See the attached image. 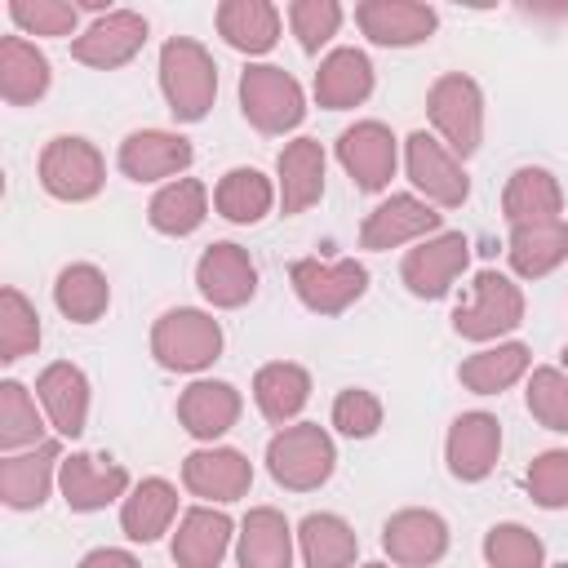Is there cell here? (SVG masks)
I'll list each match as a JSON object with an SVG mask.
<instances>
[{"instance_id":"obj_1","label":"cell","mask_w":568,"mask_h":568,"mask_svg":"<svg viewBox=\"0 0 568 568\" xmlns=\"http://www.w3.org/2000/svg\"><path fill=\"white\" fill-rule=\"evenodd\" d=\"M160 89H164V102H169L173 120H182V124L204 120L213 98H217V62H213V53L191 36H173L160 49Z\"/></svg>"},{"instance_id":"obj_2","label":"cell","mask_w":568,"mask_h":568,"mask_svg":"<svg viewBox=\"0 0 568 568\" xmlns=\"http://www.w3.org/2000/svg\"><path fill=\"white\" fill-rule=\"evenodd\" d=\"M333 462H337V448L328 439L324 426L315 422H297V426H284L271 444H266V470L280 488L288 493H311L320 488L328 475H333Z\"/></svg>"},{"instance_id":"obj_3","label":"cell","mask_w":568,"mask_h":568,"mask_svg":"<svg viewBox=\"0 0 568 568\" xmlns=\"http://www.w3.org/2000/svg\"><path fill=\"white\" fill-rule=\"evenodd\" d=\"M151 355L173 373H200L222 355V324L195 306L164 311L151 328Z\"/></svg>"},{"instance_id":"obj_4","label":"cell","mask_w":568,"mask_h":568,"mask_svg":"<svg viewBox=\"0 0 568 568\" xmlns=\"http://www.w3.org/2000/svg\"><path fill=\"white\" fill-rule=\"evenodd\" d=\"M426 111H430V124L439 129V138L448 142V151L457 160L475 155L479 151V138H484V93L470 75L462 71H448L430 84L426 93Z\"/></svg>"},{"instance_id":"obj_5","label":"cell","mask_w":568,"mask_h":568,"mask_svg":"<svg viewBox=\"0 0 568 568\" xmlns=\"http://www.w3.org/2000/svg\"><path fill=\"white\" fill-rule=\"evenodd\" d=\"M240 111L257 133H288L306 115L302 84L284 67H244L240 75Z\"/></svg>"},{"instance_id":"obj_6","label":"cell","mask_w":568,"mask_h":568,"mask_svg":"<svg viewBox=\"0 0 568 568\" xmlns=\"http://www.w3.org/2000/svg\"><path fill=\"white\" fill-rule=\"evenodd\" d=\"M102 182H106V164H102V151L89 138L62 133L40 151V186L53 200L84 204L102 191Z\"/></svg>"},{"instance_id":"obj_7","label":"cell","mask_w":568,"mask_h":568,"mask_svg":"<svg viewBox=\"0 0 568 568\" xmlns=\"http://www.w3.org/2000/svg\"><path fill=\"white\" fill-rule=\"evenodd\" d=\"M519 324H524V293L501 271H479L470 280L466 306H457V315H453V328L470 342H493Z\"/></svg>"},{"instance_id":"obj_8","label":"cell","mask_w":568,"mask_h":568,"mask_svg":"<svg viewBox=\"0 0 568 568\" xmlns=\"http://www.w3.org/2000/svg\"><path fill=\"white\" fill-rule=\"evenodd\" d=\"M288 280H293V293L302 297V306L315 311V315H342L368 288V271L355 257H342V262L297 257L288 266Z\"/></svg>"},{"instance_id":"obj_9","label":"cell","mask_w":568,"mask_h":568,"mask_svg":"<svg viewBox=\"0 0 568 568\" xmlns=\"http://www.w3.org/2000/svg\"><path fill=\"white\" fill-rule=\"evenodd\" d=\"M404 164H408L413 186H417L430 204H439V209H457V204H466V195H470V178H466L462 160H457L439 138H430L426 129L408 133V142H404Z\"/></svg>"},{"instance_id":"obj_10","label":"cell","mask_w":568,"mask_h":568,"mask_svg":"<svg viewBox=\"0 0 568 568\" xmlns=\"http://www.w3.org/2000/svg\"><path fill=\"white\" fill-rule=\"evenodd\" d=\"M142 44H146V18L133 9H106L71 40V58L84 67L111 71V67L133 62L142 53Z\"/></svg>"},{"instance_id":"obj_11","label":"cell","mask_w":568,"mask_h":568,"mask_svg":"<svg viewBox=\"0 0 568 568\" xmlns=\"http://www.w3.org/2000/svg\"><path fill=\"white\" fill-rule=\"evenodd\" d=\"M466 262H470V240L462 231H439V235H430V240H422L417 248L404 253L399 275H404L413 297L435 302L453 288V280L466 271Z\"/></svg>"},{"instance_id":"obj_12","label":"cell","mask_w":568,"mask_h":568,"mask_svg":"<svg viewBox=\"0 0 568 568\" xmlns=\"http://www.w3.org/2000/svg\"><path fill=\"white\" fill-rule=\"evenodd\" d=\"M58 488L75 515H93L129 493V470L102 453H71L58 466Z\"/></svg>"},{"instance_id":"obj_13","label":"cell","mask_w":568,"mask_h":568,"mask_svg":"<svg viewBox=\"0 0 568 568\" xmlns=\"http://www.w3.org/2000/svg\"><path fill=\"white\" fill-rule=\"evenodd\" d=\"M195 284H200L204 302H213L222 311H235V306H244L257 293V266H253L248 248H240L231 240H217V244H209L200 253Z\"/></svg>"},{"instance_id":"obj_14","label":"cell","mask_w":568,"mask_h":568,"mask_svg":"<svg viewBox=\"0 0 568 568\" xmlns=\"http://www.w3.org/2000/svg\"><path fill=\"white\" fill-rule=\"evenodd\" d=\"M337 164L359 191H382L395 178V133L382 120H359L337 138Z\"/></svg>"},{"instance_id":"obj_15","label":"cell","mask_w":568,"mask_h":568,"mask_svg":"<svg viewBox=\"0 0 568 568\" xmlns=\"http://www.w3.org/2000/svg\"><path fill=\"white\" fill-rule=\"evenodd\" d=\"M444 213H435L430 200H417V195H390L382 200L364 226H359V244L373 248V253H386V248H399L408 240H430V231H439Z\"/></svg>"},{"instance_id":"obj_16","label":"cell","mask_w":568,"mask_h":568,"mask_svg":"<svg viewBox=\"0 0 568 568\" xmlns=\"http://www.w3.org/2000/svg\"><path fill=\"white\" fill-rule=\"evenodd\" d=\"M355 22L373 44L408 49V44L430 40V31L439 27V13L430 4H417V0H359Z\"/></svg>"},{"instance_id":"obj_17","label":"cell","mask_w":568,"mask_h":568,"mask_svg":"<svg viewBox=\"0 0 568 568\" xmlns=\"http://www.w3.org/2000/svg\"><path fill=\"white\" fill-rule=\"evenodd\" d=\"M382 546L399 568H426L448 555V524L435 510H395L382 528Z\"/></svg>"},{"instance_id":"obj_18","label":"cell","mask_w":568,"mask_h":568,"mask_svg":"<svg viewBox=\"0 0 568 568\" xmlns=\"http://www.w3.org/2000/svg\"><path fill=\"white\" fill-rule=\"evenodd\" d=\"M497 453H501V422L493 413H462L448 426L444 457L462 484H479L497 466Z\"/></svg>"},{"instance_id":"obj_19","label":"cell","mask_w":568,"mask_h":568,"mask_svg":"<svg viewBox=\"0 0 568 568\" xmlns=\"http://www.w3.org/2000/svg\"><path fill=\"white\" fill-rule=\"evenodd\" d=\"M195 160V146L169 129H138L120 142V173L133 182H160L182 173Z\"/></svg>"},{"instance_id":"obj_20","label":"cell","mask_w":568,"mask_h":568,"mask_svg":"<svg viewBox=\"0 0 568 568\" xmlns=\"http://www.w3.org/2000/svg\"><path fill=\"white\" fill-rule=\"evenodd\" d=\"M62 466V448L53 439L27 448V453H9L0 462V497L9 510H36L44 506L49 488H53V475Z\"/></svg>"},{"instance_id":"obj_21","label":"cell","mask_w":568,"mask_h":568,"mask_svg":"<svg viewBox=\"0 0 568 568\" xmlns=\"http://www.w3.org/2000/svg\"><path fill=\"white\" fill-rule=\"evenodd\" d=\"M182 484L204 501H240L253 484V466L235 448H195L182 462Z\"/></svg>"},{"instance_id":"obj_22","label":"cell","mask_w":568,"mask_h":568,"mask_svg":"<svg viewBox=\"0 0 568 568\" xmlns=\"http://www.w3.org/2000/svg\"><path fill=\"white\" fill-rule=\"evenodd\" d=\"M36 395L49 413V426L67 439L84 435V422H89V377L67 364V359H53L40 377H36Z\"/></svg>"},{"instance_id":"obj_23","label":"cell","mask_w":568,"mask_h":568,"mask_svg":"<svg viewBox=\"0 0 568 568\" xmlns=\"http://www.w3.org/2000/svg\"><path fill=\"white\" fill-rule=\"evenodd\" d=\"M240 417V390L231 382H191L178 395V422L195 439H217Z\"/></svg>"},{"instance_id":"obj_24","label":"cell","mask_w":568,"mask_h":568,"mask_svg":"<svg viewBox=\"0 0 568 568\" xmlns=\"http://www.w3.org/2000/svg\"><path fill=\"white\" fill-rule=\"evenodd\" d=\"M240 568H293V528L275 506H253L240 524Z\"/></svg>"},{"instance_id":"obj_25","label":"cell","mask_w":568,"mask_h":568,"mask_svg":"<svg viewBox=\"0 0 568 568\" xmlns=\"http://www.w3.org/2000/svg\"><path fill=\"white\" fill-rule=\"evenodd\" d=\"M280 169V209L293 217V213H306L320 195H324V146L315 138H297L280 151L275 160Z\"/></svg>"},{"instance_id":"obj_26","label":"cell","mask_w":568,"mask_h":568,"mask_svg":"<svg viewBox=\"0 0 568 568\" xmlns=\"http://www.w3.org/2000/svg\"><path fill=\"white\" fill-rule=\"evenodd\" d=\"M231 546V519L213 506H191L173 532V564L178 568H217Z\"/></svg>"},{"instance_id":"obj_27","label":"cell","mask_w":568,"mask_h":568,"mask_svg":"<svg viewBox=\"0 0 568 568\" xmlns=\"http://www.w3.org/2000/svg\"><path fill=\"white\" fill-rule=\"evenodd\" d=\"M253 399H257L262 417L284 430L306 408V399H311V373L302 364H293V359L262 364L257 377H253Z\"/></svg>"},{"instance_id":"obj_28","label":"cell","mask_w":568,"mask_h":568,"mask_svg":"<svg viewBox=\"0 0 568 568\" xmlns=\"http://www.w3.org/2000/svg\"><path fill=\"white\" fill-rule=\"evenodd\" d=\"M506 257H510L515 275H524V280H541V275H550V271L568 257V222H564V217H550V222L510 226Z\"/></svg>"},{"instance_id":"obj_29","label":"cell","mask_w":568,"mask_h":568,"mask_svg":"<svg viewBox=\"0 0 568 568\" xmlns=\"http://www.w3.org/2000/svg\"><path fill=\"white\" fill-rule=\"evenodd\" d=\"M373 93V62L359 49H333L315 71V98L328 111L359 106Z\"/></svg>"},{"instance_id":"obj_30","label":"cell","mask_w":568,"mask_h":568,"mask_svg":"<svg viewBox=\"0 0 568 568\" xmlns=\"http://www.w3.org/2000/svg\"><path fill=\"white\" fill-rule=\"evenodd\" d=\"M173 515H178V488L169 479L151 475V479H142V484L129 488V497L120 506V528H124L129 541H142L146 546V541H155L173 524Z\"/></svg>"},{"instance_id":"obj_31","label":"cell","mask_w":568,"mask_h":568,"mask_svg":"<svg viewBox=\"0 0 568 568\" xmlns=\"http://www.w3.org/2000/svg\"><path fill=\"white\" fill-rule=\"evenodd\" d=\"M217 36L240 53H266L280 40V9L266 0H222Z\"/></svg>"},{"instance_id":"obj_32","label":"cell","mask_w":568,"mask_h":568,"mask_svg":"<svg viewBox=\"0 0 568 568\" xmlns=\"http://www.w3.org/2000/svg\"><path fill=\"white\" fill-rule=\"evenodd\" d=\"M44 93H49V58L22 36H4L0 40V98L9 106H27Z\"/></svg>"},{"instance_id":"obj_33","label":"cell","mask_w":568,"mask_h":568,"mask_svg":"<svg viewBox=\"0 0 568 568\" xmlns=\"http://www.w3.org/2000/svg\"><path fill=\"white\" fill-rule=\"evenodd\" d=\"M297 546L306 568H351L359 555V537L342 515L315 510L297 524Z\"/></svg>"},{"instance_id":"obj_34","label":"cell","mask_w":568,"mask_h":568,"mask_svg":"<svg viewBox=\"0 0 568 568\" xmlns=\"http://www.w3.org/2000/svg\"><path fill=\"white\" fill-rule=\"evenodd\" d=\"M506 222L510 226H528V222H550L564 209V191L555 182L550 169H515L501 195Z\"/></svg>"},{"instance_id":"obj_35","label":"cell","mask_w":568,"mask_h":568,"mask_svg":"<svg viewBox=\"0 0 568 568\" xmlns=\"http://www.w3.org/2000/svg\"><path fill=\"white\" fill-rule=\"evenodd\" d=\"M53 302H58V311H62L71 324H93V320H102L106 306H111V284H106V275H102L93 262H71V266L58 271Z\"/></svg>"},{"instance_id":"obj_36","label":"cell","mask_w":568,"mask_h":568,"mask_svg":"<svg viewBox=\"0 0 568 568\" xmlns=\"http://www.w3.org/2000/svg\"><path fill=\"white\" fill-rule=\"evenodd\" d=\"M204 213H209V191H204V182L178 178V182H169V186H160V191L151 195L146 222H151L160 235H173V240H178V235L200 231Z\"/></svg>"},{"instance_id":"obj_37","label":"cell","mask_w":568,"mask_h":568,"mask_svg":"<svg viewBox=\"0 0 568 568\" xmlns=\"http://www.w3.org/2000/svg\"><path fill=\"white\" fill-rule=\"evenodd\" d=\"M528 368V346L524 342H501V346H488L470 359H462L457 368V382L470 390V395H501L506 386H515Z\"/></svg>"},{"instance_id":"obj_38","label":"cell","mask_w":568,"mask_h":568,"mask_svg":"<svg viewBox=\"0 0 568 568\" xmlns=\"http://www.w3.org/2000/svg\"><path fill=\"white\" fill-rule=\"evenodd\" d=\"M213 204H217V213H222L226 222L248 226V222H262V217L271 213L275 186H271V178L257 173V169H231V173H222V182H217V191H213Z\"/></svg>"},{"instance_id":"obj_39","label":"cell","mask_w":568,"mask_h":568,"mask_svg":"<svg viewBox=\"0 0 568 568\" xmlns=\"http://www.w3.org/2000/svg\"><path fill=\"white\" fill-rule=\"evenodd\" d=\"M44 444V422L36 413V399L27 395L22 382L4 377L0 382V448L18 453V448H36Z\"/></svg>"},{"instance_id":"obj_40","label":"cell","mask_w":568,"mask_h":568,"mask_svg":"<svg viewBox=\"0 0 568 568\" xmlns=\"http://www.w3.org/2000/svg\"><path fill=\"white\" fill-rule=\"evenodd\" d=\"M40 346V315H36V306L9 284L4 293H0V359H22V355H31Z\"/></svg>"},{"instance_id":"obj_41","label":"cell","mask_w":568,"mask_h":568,"mask_svg":"<svg viewBox=\"0 0 568 568\" xmlns=\"http://www.w3.org/2000/svg\"><path fill=\"white\" fill-rule=\"evenodd\" d=\"M484 559H488V568H541L546 546L524 524H497L484 537Z\"/></svg>"},{"instance_id":"obj_42","label":"cell","mask_w":568,"mask_h":568,"mask_svg":"<svg viewBox=\"0 0 568 568\" xmlns=\"http://www.w3.org/2000/svg\"><path fill=\"white\" fill-rule=\"evenodd\" d=\"M288 27H293V36L306 53H320V44H328L342 27V4L337 0H293L288 4Z\"/></svg>"},{"instance_id":"obj_43","label":"cell","mask_w":568,"mask_h":568,"mask_svg":"<svg viewBox=\"0 0 568 568\" xmlns=\"http://www.w3.org/2000/svg\"><path fill=\"white\" fill-rule=\"evenodd\" d=\"M528 413L546 430H568V373L532 368V377H528Z\"/></svg>"},{"instance_id":"obj_44","label":"cell","mask_w":568,"mask_h":568,"mask_svg":"<svg viewBox=\"0 0 568 568\" xmlns=\"http://www.w3.org/2000/svg\"><path fill=\"white\" fill-rule=\"evenodd\" d=\"M9 18L27 36H71L80 22V4H71V0H13Z\"/></svg>"},{"instance_id":"obj_45","label":"cell","mask_w":568,"mask_h":568,"mask_svg":"<svg viewBox=\"0 0 568 568\" xmlns=\"http://www.w3.org/2000/svg\"><path fill=\"white\" fill-rule=\"evenodd\" d=\"M333 426H337L346 439H368V435H377V426H382V399H377L373 390L346 386V390L333 399Z\"/></svg>"},{"instance_id":"obj_46","label":"cell","mask_w":568,"mask_h":568,"mask_svg":"<svg viewBox=\"0 0 568 568\" xmlns=\"http://www.w3.org/2000/svg\"><path fill=\"white\" fill-rule=\"evenodd\" d=\"M528 497L546 510L568 506V448H546L528 466Z\"/></svg>"},{"instance_id":"obj_47","label":"cell","mask_w":568,"mask_h":568,"mask_svg":"<svg viewBox=\"0 0 568 568\" xmlns=\"http://www.w3.org/2000/svg\"><path fill=\"white\" fill-rule=\"evenodd\" d=\"M80 568H142L129 550H115V546H98V550H89L84 559H80Z\"/></svg>"},{"instance_id":"obj_48","label":"cell","mask_w":568,"mask_h":568,"mask_svg":"<svg viewBox=\"0 0 568 568\" xmlns=\"http://www.w3.org/2000/svg\"><path fill=\"white\" fill-rule=\"evenodd\" d=\"M364 568H390V564H364Z\"/></svg>"},{"instance_id":"obj_49","label":"cell","mask_w":568,"mask_h":568,"mask_svg":"<svg viewBox=\"0 0 568 568\" xmlns=\"http://www.w3.org/2000/svg\"><path fill=\"white\" fill-rule=\"evenodd\" d=\"M564 368H568V346H564Z\"/></svg>"},{"instance_id":"obj_50","label":"cell","mask_w":568,"mask_h":568,"mask_svg":"<svg viewBox=\"0 0 568 568\" xmlns=\"http://www.w3.org/2000/svg\"><path fill=\"white\" fill-rule=\"evenodd\" d=\"M555 568H568V564H555Z\"/></svg>"}]
</instances>
